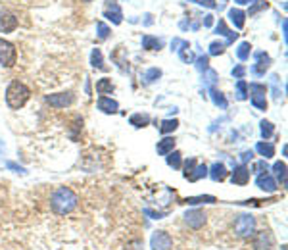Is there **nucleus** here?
I'll return each mask as SVG.
<instances>
[{
    "instance_id": "1",
    "label": "nucleus",
    "mask_w": 288,
    "mask_h": 250,
    "mask_svg": "<svg viewBox=\"0 0 288 250\" xmlns=\"http://www.w3.org/2000/svg\"><path fill=\"white\" fill-rule=\"evenodd\" d=\"M79 204V196L73 193L69 187H58L50 195V210L56 216H67L71 213Z\"/></svg>"
},
{
    "instance_id": "2",
    "label": "nucleus",
    "mask_w": 288,
    "mask_h": 250,
    "mask_svg": "<svg viewBox=\"0 0 288 250\" xmlns=\"http://www.w3.org/2000/svg\"><path fill=\"white\" fill-rule=\"evenodd\" d=\"M29 96H31V91L25 83L21 81H12L6 89V104H8L10 110H19L27 104Z\"/></svg>"
},
{
    "instance_id": "3",
    "label": "nucleus",
    "mask_w": 288,
    "mask_h": 250,
    "mask_svg": "<svg viewBox=\"0 0 288 250\" xmlns=\"http://www.w3.org/2000/svg\"><path fill=\"white\" fill-rule=\"evenodd\" d=\"M233 229L236 237H240V239H250V237H254V233H256V218H254L252 213H242V216H238L236 222H234Z\"/></svg>"
},
{
    "instance_id": "4",
    "label": "nucleus",
    "mask_w": 288,
    "mask_h": 250,
    "mask_svg": "<svg viewBox=\"0 0 288 250\" xmlns=\"http://www.w3.org/2000/svg\"><path fill=\"white\" fill-rule=\"evenodd\" d=\"M248 94L250 100L258 110H267V87L261 83H250L248 85Z\"/></svg>"
},
{
    "instance_id": "5",
    "label": "nucleus",
    "mask_w": 288,
    "mask_h": 250,
    "mask_svg": "<svg viewBox=\"0 0 288 250\" xmlns=\"http://www.w3.org/2000/svg\"><path fill=\"white\" fill-rule=\"evenodd\" d=\"M16 62H18L16 47L6 39H0V64H2V67H14Z\"/></svg>"
},
{
    "instance_id": "6",
    "label": "nucleus",
    "mask_w": 288,
    "mask_h": 250,
    "mask_svg": "<svg viewBox=\"0 0 288 250\" xmlns=\"http://www.w3.org/2000/svg\"><path fill=\"white\" fill-rule=\"evenodd\" d=\"M45 102L50 106V108H56V110H62V108H67L75 102V94L65 91V93H56V94H48L45 98Z\"/></svg>"
},
{
    "instance_id": "7",
    "label": "nucleus",
    "mask_w": 288,
    "mask_h": 250,
    "mask_svg": "<svg viewBox=\"0 0 288 250\" xmlns=\"http://www.w3.org/2000/svg\"><path fill=\"white\" fill-rule=\"evenodd\" d=\"M150 248L152 250H171L173 239L167 231H156L150 239Z\"/></svg>"
},
{
    "instance_id": "8",
    "label": "nucleus",
    "mask_w": 288,
    "mask_h": 250,
    "mask_svg": "<svg viewBox=\"0 0 288 250\" xmlns=\"http://www.w3.org/2000/svg\"><path fill=\"white\" fill-rule=\"evenodd\" d=\"M185 223L189 225L190 229L198 231V229H202L206 225V213H204V210H200V208L189 210V212L185 213Z\"/></svg>"
},
{
    "instance_id": "9",
    "label": "nucleus",
    "mask_w": 288,
    "mask_h": 250,
    "mask_svg": "<svg viewBox=\"0 0 288 250\" xmlns=\"http://www.w3.org/2000/svg\"><path fill=\"white\" fill-rule=\"evenodd\" d=\"M104 18H108L114 25H119L123 21V12L119 8L117 0H106L104 2Z\"/></svg>"
},
{
    "instance_id": "10",
    "label": "nucleus",
    "mask_w": 288,
    "mask_h": 250,
    "mask_svg": "<svg viewBox=\"0 0 288 250\" xmlns=\"http://www.w3.org/2000/svg\"><path fill=\"white\" fill-rule=\"evenodd\" d=\"M254 248L256 250H273L275 248V239L269 231L254 233Z\"/></svg>"
},
{
    "instance_id": "11",
    "label": "nucleus",
    "mask_w": 288,
    "mask_h": 250,
    "mask_svg": "<svg viewBox=\"0 0 288 250\" xmlns=\"http://www.w3.org/2000/svg\"><path fill=\"white\" fill-rule=\"evenodd\" d=\"M16 29H18V18L8 10H2L0 12V33H12Z\"/></svg>"
},
{
    "instance_id": "12",
    "label": "nucleus",
    "mask_w": 288,
    "mask_h": 250,
    "mask_svg": "<svg viewBox=\"0 0 288 250\" xmlns=\"http://www.w3.org/2000/svg\"><path fill=\"white\" fill-rule=\"evenodd\" d=\"M256 64L252 65V74L254 75H265V72L269 69V65H271V58L269 54H265V52H256Z\"/></svg>"
},
{
    "instance_id": "13",
    "label": "nucleus",
    "mask_w": 288,
    "mask_h": 250,
    "mask_svg": "<svg viewBox=\"0 0 288 250\" xmlns=\"http://www.w3.org/2000/svg\"><path fill=\"white\" fill-rule=\"evenodd\" d=\"M256 187L258 189H261V191H265V193H275L279 187H277V181L273 179V175H269V173H261V175H258V179H256Z\"/></svg>"
},
{
    "instance_id": "14",
    "label": "nucleus",
    "mask_w": 288,
    "mask_h": 250,
    "mask_svg": "<svg viewBox=\"0 0 288 250\" xmlns=\"http://www.w3.org/2000/svg\"><path fill=\"white\" fill-rule=\"evenodd\" d=\"M231 181H233V185H248V181H250V169L244 166H236L233 169V175H231Z\"/></svg>"
},
{
    "instance_id": "15",
    "label": "nucleus",
    "mask_w": 288,
    "mask_h": 250,
    "mask_svg": "<svg viewBox=\"0 0 288 250\" xmlns=\"http://www.w3.org/2000/svg\"><path fill=\"white\" fill-rule=\"evenodd\" d=\"M207 175L211 177L215 183H221V181H225L227 175H229V171H227L225 164H221V162H215L213 166L207 169Z\"/></svg>"
},
{
    "instance_id": "16",
    "label": "nucleus",
    "mask_w": 288,
    "mask_h": 250,
    "mask_svg": "<svg viewBox=\"0 0 288 250\" xmlns=\"http://www.w3.org/2000/svg\"><path fill=\"white\" fill-rule=\"evenodd\" d=\"M96 106H98V110L104 112V114H117V110H119L117 100L110 98V96H100L98 102H96Z\"/></svg>"
},
{
    "instance_id": "17",
    "label": "nucleus",
    "mask_w": 288,
    "mask_h": 250,
    "mask_svg": "<svg viewBox=\"0 0 288 250\" xmlns=\"http://www.w3.org/2000/svg\"><path fill=\"white\" fill-rule=\"evenodd\" d=\"M215 31H217V35H221V37H227V41H225L227 47H229L231 43H234V39L238 37V33H234V31H231V29H227L225 19H219V21H217Z\"/></svg>"
},
{
    "instance_id": "18",
    "label": "nucleus",
    "mask_w": 288,
    "mask_h": 250,
    "mask_svg": "<svg viewBox=\"0 0 288 250\" xmlns=\"http://www.w3.org/2000/svg\"><path fill=\"white\" fill-rule=\"evenodd\" d=\"M229 21L233 23L236 29H242L244 27V21H246V14L242 10L238 8H231L229 10Z\"/></svg>"
},
{
    "instance_id": "19",
    "label": "nucleus",
    "mask_w": 288,
    "mask_h": 250,
    "mask_svg": "<svg viewBox=\"0 0 288 250\" xmlns=\"http://www.w3.org/2000/svg\"><path fill=\"white\" fill-rule=\"evenodd\" d=\"M156 150H158V154H160V156H167L169 152L175 150V139H173V137H165V139L158 140Z\"/></svg>"
},
{
    "instance_id": "20",
    "label": "nucleus",
    "mask_w": 288,
    "mask_h": 250,
    "mask_svg": "<svg viewBox=\"0 0 288 250\" xmlns=\"http://www.w3.org/2000/svg\"><path fill=\"white\" fill-rule=\"evenodd\" d=\"M114 83H112V79H108V77H102V79H98L96 81V93L100 94V96H106V94H112L114 93Z\"/></svg>"
},
{
    "instance_id": "21",
    "label": "nucleus",
    "mask_w": 288,
    "mask_h": 250,
    "mask_svg": "<svg viewBox=\"0 0 288 250\" xmlns=\"http://www.w3.org/2000/svg\"><path fill=\"white\" fill-rule=\"evenodd\" d=\"M256 152H260L263 160H269V158L275 156V145L269 142V140H265V142H258L256 145Z\"/></svg>"
},
{
    "instance_id": "22",
    "label": "nucleus",
    "mask_w": 288,
    "mask_h": 250,
    "mask_svg": "<svg viewBox=\"0 0 288 250\" xmlns=\"http://www.w3.org/2000/svg\"><path fill=\"white\" fill-rule=\"evenodd\" d=\"M129 123L136 127V129H140V127H146L148 123H150V116L148 114H133L131 118H129Z\"/></svg>"
},
{
    "instance_id": "23",
    "label": "nucleus",
    "mask_w": 288,
    "mask_h": 250,
    "mask_svg": "<svg viewBox=\"0 0 288 250\" xmlns=\"http://www.w3.org/2000/svg\"><path fill=\"white\" fill-rule=\"evenodd\" d=\"M163 47V43L158 37H152V35H144L142 37V48L146 50H160Z\"/></svg>"
},
{
    "instance_id": "24",
    "label": "nucleus",
    "mask_w": 288,
    "mask_h": 250,
    "mask_svg": "<svg viewBox=\"0 0 288 250\" xmlns=\"http://www.w3.org/2000/svg\"><path fill=\"white\" fill-rule=\"evenodd\" d=\"M177 50H179V58L185 64H192L194 62V52L190 50V45L187 41H183V48H177Z\"/></svg>"
},
{
    "instance_id": "25",
    "label": "nucleus",
    "mask_w": 288,
    "mask_h": 250,
    "mask_svg": "<svg viewBox=\"0 0 288 250\" xmlns=\"http://www.w3.org/2000/svg\"><path fill=\"white\" fill-rule=\"evenodd\" d=\"M206 175H207V167L204 166V164H196V166H194V169L190 171V175L187 177V179L194 183V181H200V179H204Z\"/></svg>"
},
{
    "instance_id": "26",
    "label": "nucleus",
    "mask_w": 288,
    "mask_h": 250,
    "mask_svg": "<svg viewBox=\"0 0 288 250\" xmlns=\"http://www.w3.org/2000/svg\"><path fill=\"white\" fill-rule=\"evenodd\" d=\"M187 204H213L217 202V198L215 196H211V195H200V196H190V198H187L185 200Z\"/></svg>"
},
{
    "instance_id": "27",
    "label": "nucleus",
    "mask_w": 288,
    "mask_h": 250,
    "mask_svg": "<svg viewBox=\"0 0 288 250\" xmlns=\"http://www.w3.org/2000/svg\"><path fill=\"white\" fill-rule=\"evenodd\" d=\"M160 77H162V69H160V67H150V69L142 75V81L144 85H150L154 83V81H158Z\"/></svg>"
},
{
    "instance_id": "28",
    "label": "nucleus",
    "mask_w": 288,
    "mask_h": 250,
    "mask_svg": "<svg viewBox=\"0 0 288 250\" xmlns=\"http://www.w3.org/2000/svg\"><path fill=\"white\" fill-rule=\"evenodd\" d=\"M209 94H211V100H213L215 106H219V108H227V98L221 91H217L215 87H211V89H209Z\"/></svg>"
},
{
    "instance_id": "29",
    "label": "nucleus",
    "mask_w": 288,
    "mask_h": 250,
    "mask_svg": "<svg viewBox=\"0 0 288 250\" xmlns=\"http://www.w3.org/2000/svg\"><path fill=\"white\" fill-rule=\"evenodd\" d=\"M90 64H92V67H96V69H106V64H104V58H102L100 48H94V50H92V54H90Z\"/></svg>"
},
{
    "instance_id": "30",
    "label": "nucleus",
    "mask_w": 288,
    "mask_h": 250,
    "mask_svg": "<svg viewBox=\"0 0 288 250\" xmlns=\"http://www.w3.org/2000/svg\"><path fill=\"white\" fill-rule=\"evenodd\" d=\"M273 171H275V175L279 177L280 185L286 187V164H284V162H277V164L273 166Z\"/></svg>"
},
{
    "instance_id": "31",
    "label": "nucleus",
    "mask_w": 288,
    "mask_h": 250,
    "mask_svg": "<svg viewBox=\"0 0 288 250\" xmlns=\"http://www.w3.org/2000/svg\"><path fill=\"white\" fill-rule=\"evenodd\" d=\"M165 158H167V166L173 167V169H179L183 166V156H181V152H177V150L169 152Z\"/></svg>"
},
{
    "instance_id": "32",
    "label": "nucleus",
    "mask_w": 288,
    "mask_h": 250,
    "mask_svg": "<svg viewBox=\"0 0 288 250\" xmlns=\"http://www.w3.org/2000/svg\"><path fill=\"white\" fill-rule=\"evenodd\" d=\"M250 52H252V45H250L248 41L240 43V45H238V48H236V56H238V60H242V62L250 58Z\"/></svg>"
},
{
    "instance_id": "33",
    "label": "nucleus",
    "mask_w": 288,
    "mask_h": 250,
    "mask_svg": "<svg viewBox=\"0 0 288 250\" xmlns=\"http://www.w3.org/2000/svg\"><path fill=\"white\" fill-rule=\"evenodd\" d=\"M248 98V83L244 79H238L236 83V100H246Z\"/></svg>"
},
{
    "instance_id": "34",
    "label": "nucleus",
    "mask_w": 288,
    "mask_h": 250,
    "mask_svg": "<svg viewBox=\"0 0 288 250\" xmlns=\"http://www.w3.org/2000/svg\"><path fill=\"white\" fill-rule=\"evenodd\" d=\"M177 127H179V121L177 120H163L162 125H160V133L167 135V133H173Z\"/></svg>"
},
{
    "instance_id": "35",
    "label": "nucleus",
    "mask_w": 288,
    "mask_h": 250,
    "mask_svg": "<svg viewBox=\"0 0 288 250\" xmlns=\"http://www.w3.org/2000/svg\"><path fill=\"white\" fill-rule=\"evenodd\" d=\"M260 125H261V137H263L265 140L271 139V137H273V133H275V125L267 120H263Z\"/></svg>"
},
{
    "instance_id": "36",
    "label": "nucleus",
    "mask_w": 288,
    "mask_h": 250,
    "mask_svg": "<svg viewBox=\"0 0 288 250\" xmlns=\"http://www.w3.org/2000/svg\"><path fill=\"white\" fill-rule=\"evenodd\" d=\"M269 8V4H267V0H256L252 4V8L248 10V16H256L258 12H261V10H267Z\"/></svg>"
},
{
    "instance_id": "37",
    "label": "nucleus",
    "mask_w": 288,
    "mask_h": 250,
    "mask_svg": "<svg viewBox=\"0 0 288 250\" xmlns=\"http://www.w3.org/2000/svg\"><path fill=\"white\" fill-rule=\"evenodd\" d=\"M225 48H227V45L225 43H211V45H209V54L211 56H221L223 54V52H225Z\"/></svg>"
},
{
    "instance_id": "38",
    "label": "nucleus",
    "mask_w": 288,
    "mask_h": 250,
    "mask_svg": "<svg viewBox=\"0 0 288 250\" xmlns=\"http://www.w3.org/2000/svg\"><path fill=\"white\" fill-rule=\"evenodd\" d=\"M96 31H98L100 41H106V39L110 37V27L104 23V21H98V23H96Z\"/></svg>"
},
{
    "instance_id": "39",
    "label": "nucleus",
    "mask_w": 288,
    "mask_h": 250,
    "mask_svg": "<svg viewBox=\"0 0 288 250\" xmlns=\"http://www.w3.org/2000/svg\"><path fill=\"white\" fill-rule=\"evenodd\" d=\"M202 79H204V83L206 85H213L217 81V72L215 69H209V67H207L206 72H204V77H202Z\"/></svg>"
},
{
    "instance_id": "40",
    "label": "nucleus",
    "mask_w": 288,
    "mask_h": 250,
    "mask_svg": "<svg viewBox=\"0 0 288 250\" xmlns=\"http://www.w3.org/2000/svg\"><path fill=\"white\" fill-rule=\"evenodd\" d=\"M267 171H269V167H267V164H265V160H261V162H256V164H254V173H256V175L267 173Z\"/></svg>"
},
{
    "instance_id": "41",
    "label": "nucleus",
    "mask_w": 288,
    "mask_h": 250,
    "mask_svg": "<svg viewBox=\"0 0 288 250\" xmlns=\"http://www.w3.org/2000/svg\"><path fill=\"white\" fill-rule=\"evenodd\" d=\"M196 164H198V162H196L194 158H190V160H187V162H185V171H183V177H185V179L190 175V171L194 169V166H196Z\"/></svg>"
},
{
    "instance_id": "42",
    "label": "nucleus",
    "mask_w": 288,
    "mask_h": 250,
    "mask_svg": "<svg viewBox=\"0 0 288 250\" xmlns=\"http://www.w3.org/2000/svg\"><path fill=\"white\" fill-rule=\"evenodd\" d=\"M207 64H209V58H207V56H200V58H198V65H196V67H198L200 72L204 74L207 67H209Z\"/></svg>"
},
{
    "instance_id": "43",
    "label": "nucleus",
    "mask_w": 288,
    "mask_h": 250,
    "mask_svg": "<svg viewBox=\"0 0 288 250\" xmlns=\"http://www.w3.org/2000/svg\"><path fill=\"white\" fill-rule=\"evenodd\" d=\"M189 2H194V4H200V6H206V8H215L217 6L215 0H189Z\"/></svg>"
},
{
    "instance_id": "44",
    "label": "nucleus",
    "mask_w": 288,
    "mask_h": 250,
    "mask_svg": "<svg viewBox=\"0 0 288 250\" xmlns=\"http://www.w3.org/2000/svg\"><path fill=\"white\" fill-rule=\"evenodd\" d=\"M233 75L236 77V79H242L244 75H246V67H244V65H236V67L233 69Z\"/></svg>"
},
{
    "instance_id": "45",
    "label": "nucleus",
    "mask_w": 288,
    "mask_h": 250,
    "mask_svg": "<svg viewBox=\"0 0 288 250\" xmlns=\"http://www.w3.org/2000/svg\"><path fill=\"white\" fill-rule=\"evenodd\" d=\"M254 158V150H244L242 154H240V160L242 162H248V160H252Z\"/></svg>"
},
{
    "instance_id": "46",
    "label": "nucleus",
    "mask_w": 288,
    "mask_h": 250,
    "mask_svg": "<svg viewBox=\"0 0 288 250\" xmlns=\"http://www.w3.org/2000/svg\"><path fill=\"white\" fill-rule=\"evenodd\" d=\"M144 212L148 213V216H152L154 220H162L163 218V213H160V212H152V210H144Z\"/></svg>"
},
{
    "instance_id": "47",
    "label": "nucleus",
    "mask_w": 288,
    "mask_h": 250,
    "mask_svg": "<svg viewBox=\"0 0 288 250\" xmlns=\"http://www.w3.org/2000/svg\"><path fill=\"white\" fill-rule=\"evenodd\" d=\"M6 166H8L10 169H16V171H18V173H25V169H23V167L16 166V164H12V162H8V164H6Z\"/></svg>"
},
{
    "instance_id": "48",
    "label": "nucleus",
    "mask_w": 288,
    "mask_h": 250,
    "mask_svg": "<svg viewBox=\"0 0 288 250\" xmlns=\"http://www.w3.org/2000/svg\"><path fill=\"white\" fill-rule=\"evenodd\" d=\"M204 25H206V27H211V25H213V16H206V19H204Z\"/></svg>"
},
{
    "instance_id": "49",
    "label": "nucleus",
    "mask_w": 288,
    "mask_h": 250,
    "mask_svg": "<svg viewBox=\"0 0 288 250\" xmlns=\"http://www.w3.org/2000/svg\"><path fill=\"white\" fill-rule=\"evenodd\" d=\"M236 4H240V6H244V4H252V0H234Z\"/></svg>"
},
{
    "instance_id": "50",
    "label": "nucleus",
    "mask_w": 288,
    "mask_h": 250,
    "mask_svg": "<svg viewBox=\"0 0 288 250\" xmlns=\"http://www.w3.org/2000/svg\"><path fill=\"white\" fill-rule=\"evenodd\" d=\"M83 2H85V4H89V2H92V0H83Z\"/></svg>"
},
{
    "instance_id": "51",
    "label": "nucleus",
    "mask_w": 288,
    "mask_h": 250,
    "mask_svg": "<svg viewBox=\"0 0 288 250\" xmlns=\"http://www.w3.org/2000/svg\"><path fill=\"white\" fill-rule=\"evenodd\" d=\"M280 248H282V250H286V246H280Z\"/></svg>"
}]
</instances>
